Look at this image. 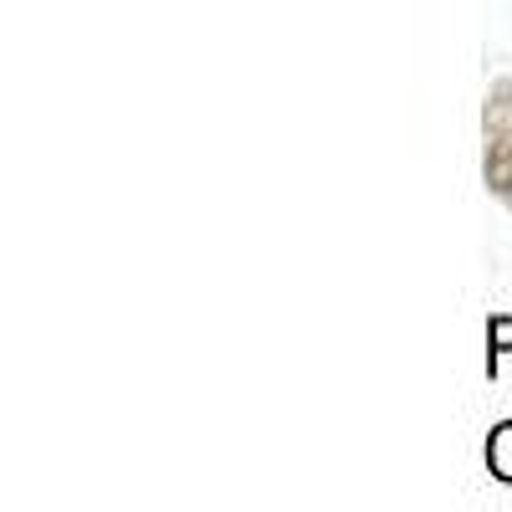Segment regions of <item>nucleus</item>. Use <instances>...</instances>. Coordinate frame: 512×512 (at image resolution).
<instances>
[{
  "label": "nucleus",
  "instance_id": "1",
  "mask_svg": "<svg viewBox=\"0 0 512 512\" xmlns=\"http://www.w3.org/2000/svg\"><path fill=\"white\" fill-rule=\"evenodd\" d=\"M487 472L512 487V420L492 425V436H487Z\"/></svg>",
  "mask_w": 512,
  "mask_h": 512
},
{
  "label": "nucleus",
  "instance_id": "2",
  "mask_svg": "<svg viewBox=\"0 0 512 512\" xmlns=\"http://www.w3.org/2000/svg\"><path fill=\"white\" fill-rule=\"evenodd\" d=\"M512 354V313H497L487 323V374L497 379V359Z\"/></svg>",
  "mask_w": 512,
  "mask_h": 512
}]
</instances>
